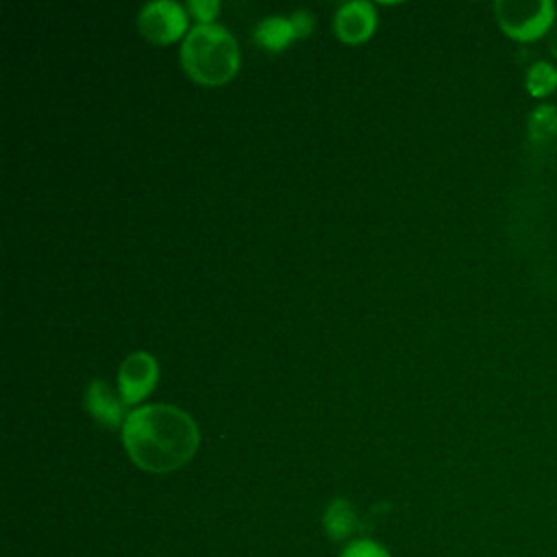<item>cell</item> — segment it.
I'll use <instances>...</instances> for the list:
<instances>
[{
	"instance_id": "6da1fadb",
	"label": "cell",
	"mask_w": 557,
	"mask_h": 557,
	"mask_svg": "<svg viewBox=\"0 0 557 557\" xmlns=\"http://www.w3.org/2000/svg\"><path fill=\"white\" fill-rule=\"evenodd\" d=\"M122 444L131 461L154 474L183 468L198 450L200 433L189 413L174 405H141L122 424Z\"/></svg>"
},
{
	"instance_id": "7a4b0ae2",
	"label": "cell",
	"mask_w": 557,
	"mask_h": 557,
	"mask_svg": "<svg viewBox=\"0 0 557 557\" xmlns=\"http://www.w3.org/2000/svg\"><path fill=\"white\" fill-rule=\"evenodd\" d=\"M181 63L187 76L198 85L220 87L228 83L239 67L237 41L218 24H198L183 39Z\"/></svg>"
},
{
	"instance_id": "3957f363",
	"label": "cell",
	"mask_w": 557,
	"mask_h": 557,
	"mask_svg": "<svg viewBox=\"0 0 557 557\" xmlns=\"http://www.w3.org/2000/svg\"><path fill=\"white\" fill-rule=\"evenodd\" d=\"M494 15L509 39L529 44L550 33L557 22V7L553 0H498Z\"/></svg>"
},
{
	"instance_id": "277c9868",
	"label": "cell",
	"mask_w": 557,
	"mask_h": 557,
	"mask_svg": "<svg viewBox=\"0 0 557 557\" xmlns=\"http://www.w3.org/2000/svg\"><path fill=\"white\" fill-rule=\"evenodd\" d=\"M137 28L144 39L165 46L181 39L187 30V13L170 0L148 2L137 17Z\"/></svg>"
},
{
	"instance_id": "5b68a950",
	"label": "cell",
	"mask_w": 557,
	"mask_h": 557,
	"mask_svg": "<svg viewBox=\"0 0 557 557\" xmlns=\"http://www.w3.org/2000/svg\"><path fill=\"white\" fill-rule=\"evenodd\" d=\"M157 379H159V366L150 352L137 350L128 355L117 370L120 398L124 400V405H137L154 389Z\"/></svg>"
},
{
	"instance_id": "8992f818",
	"label": "cell",
	"mask_w": 557,
	"mask_h": 557,
	"mask_svg": "<svg viewBox=\"0 0 557 557\" xmlns=\"http://www.w3.org/2000/svg\"><path fill=\"white\" fill-rule=\"evenodd\" d=\"M376 28L374 7L366 0L346 2L335 13V33L346 44H361L370 39Z\"/></svg>"
},
{
	"instance_id": "52a82bcc",
	"label": "cell",
	"mask_w": 557,
	"mask_h": 557,
	"mask_svg": "<svg viewBox=\"0 0 557 557\" xmlns=\"http://www.w3.org/2000/svg\"><path fill=\"white\" fill-rule=\"evenodd\" d=\"M85 407L96 418V422H100L102 426H109V429L120 426L126 420L124 400L117 398L113 394V389L100 379L89 383V387L85 392Z\"/></svg>"
},
{
	"instance_id": "ba28073f",
	"label": "cell",
	"mask_w": 557,
	"mask_h": 557,
	"mask_svg": "<svg viewBox=\"0 0 557 557\" xmlns=\"http://www.w3.org/2000/svg\"><path fill=\"white\" fill-rule=\"evenodd\" d=\"M322 524H324V531L331 540L342 542V540H348L357 531L359 520H357V513H355L352 505L346 498H335V500L329 503V507L324 511V518H322Z\"/></svg>"
},
{
	"instance_id": "9c48e42d",
	"label": "cell",
	"mask_w": 557,
	"mask_h": 557,
	"mask_svg": "<svg viewBox=\"0 0 557 557\" xmlns=\"http://www.w3.org/2000/svg\"><path fill=\"white\" fill-rule=\"evenodd\" d=\"M255 39H257V44L263 46L265 50L278 52V50H285V48L296 39V33H294L292 20L272 15V17H265V20L257 26Z\"/></svg>"
},
{
	"instance_id": "30bf717a",
	"label": "cell",
	"mask_w": 557,
	"mask_h": 557,
	"mask_svg": "<svg viewBox=\"0 0 557 557\" xmlns=\"http://www.w3.org/2000/svg\"><path fill=\"white\" fill-rule=\"evenodd\" d=\"M524 89L531 98H548L557 91V67L548 61H535L524 74Z\"/></svg>"
},
{
	"instance_id": "8fae6325",
	"label": "cell",
	"mask_w": 557,
	"mask_h": 557,
	"mask_svg": "<svg viewBox=\"0 0 557 557\" xmlns=\"http://www.w3.org/2000/svg\"><path fill=\"white\" fill-rule=\"evenodd\" d=\"M529 141L540 146L557 137V107L553 104H537L527 122Z\"/></svg>"
},
{
	"instance_id": "7c38bea8",
	"label": "cell",
	"mask_w": 557,
	"mask_h": 557,
	"mask_svg": "<svg viewBox=\"0 0 557 557\" xmlns=\"http://www.w3.org/2000/svg\"><path fill=\"white\" fill-rule=\"evenodd\" d=\"M339 557H392L387 553V548L370 537H359V540H352L344 546L342 555Z\"/></svg>"
},
{
	"instance_id": "4fadbf2b",
	"label": "cell",
	"mask_w": 557,
	"mask_h": 557,
	"mask_svg": "<svg viewBox=\"0 0 557 557\" xmlns=\"http://www.w3.org/2000/svg\"><path fill=\"white\" fill-rule=\"evenodd\" d=\"M187 9L200 24H213V17L220 11V4L215 0H189Z\"/></svg>"
},
{
	"instance_id": "5bb4252c",
	"label": "cell",
	"mask_w": 557,
	"mask_h": 557,
	"mask_svg": "<svg viewBox=\"0 0 557 557\" xmlns=\"http://www.w3.org/2000/svg\"><path fill=\"white\" fill-rule=\"evenodd\" d=\"M289 20H292L296 39H298V37H307V35L311 33V28H313V17H311L307 11H296Z\"/></svg>"
},
{
	"instance_id": "9a60e30c",
	"label": "cell",
	"mask_w": 557,
	"mask_h": 557,
	"mask_svg": "<svg viewBox=\"0 0 557 557\" xmlns=\"http://www.w3.org/2000/svg\"><path fill=\"white\" fill-rule=\"evenodd\" d=\"M548 50H550V54L557 59V22L553 24V28H550V33H548Z\"/></svg>"
}]
</instances>
